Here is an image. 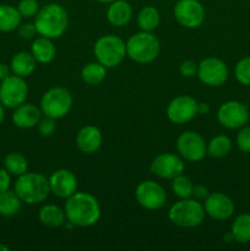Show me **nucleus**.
<instances>
[{
	"mask_svg": "<svg viewBox=\"0 0 250 251\" xmlns=\"http://www.w3.org/2000/svg\"><path fill=\"white\" fill-rule=\"evenodd\" d=\"M66 221L75 227H91L100 218V206L97 199L90 193H77L66 199Z\"/></svg>",
	"mask_w": 250,
	"mask_h": 251,
	"instance_id": "nucleus-1",
	"label": "nucleus"
},
{
	"mask_svg": "<svg viewBox=\"0 0 250 251\" xmlns=\"http://www.w3.org/2000/svg\"><path fill=\"white\" fill-rule=\"evenodd\" d=\"M69 25L66 10L59 4L44 5L34 16V26L39 36L55 39L65 33Z\"/></svg>",
	"mask_w": 250,
	"mask_h": 251,
	"instance_id": "nucleus-2",
	"label": "nucleus"
},
{
	"mask_svg": "<svg viewBox=\"0 0 250 251\" xmlns=\"http://www.w3.org/2000/svg\"><path fill=\"white\" fill-rule=\"evenodd\" d=\"M14 191L21 201L27 205H37L48 198L50 194L49 180L38 172H26L17 176Z\"/></svg>",
	"mask_w": 250,
	"mask_h": 251,
	"instance_id": "nucleus-3",
	"label": "nucleus"
},
{
	"mask_svg": "<svg viewBox=\"0 0 250 251\" xmlns=\"http://www.w3.org/2000/svg\"><path fill=\"white\" fill-rule=\"evenodd\" d=\"M161 51L159 39L152 32L140 31L126 42V56L137 64H149L156 60Z\"/></svg>",
	"mask_w": 250,
	"mask_h": 251,
	"instance_id": "nucleus-4",
	"label": "nucleus"
},
{
	"mask_svg": "<svg viewBox=\"0 0 250 251\" xmlns=\"http://www.w3.org/2000/svg\"><path fill=\"white\" fill-rule=\"evenodd\" d=\"M206 212L202 203L194 199H181L168 211V218L174 226L195 228L205 221Z\"/></svg>",
	"mask_w": 250,
	"mask_h": 251,
	"instance_id": "nucleus-5",
	"label": "nucleus"
},
{
	"mask_svg": "<svg viewBox=\"0 0 250 251\" xmlns=\"http://www.w3.org/2000/svg\"><path fill=\"white\" fill-rule=\"evenodd\" d=\"M93 54L96 60L107 69L115 68L120 65L126 56V43L120 37L105 34L96 41Z\"/></svg>",
	"mask_w": 250,
	"mask_h": 251,
	"instance_id": "nucleus-6",
	"label": "nucleus"
},
{
	"mask_svg": "<svg viewBox=\"0 0 250 251\" xmlns=\"http://www.w3.org/2000/svg\"><path fill=\"white\" fill-rule=\"evenodd\" d=\"M73 95L64 87H51L41 98L42 114L53 119L64 118L73 108Z\"/></svg>",
	"mask_w": 250,
	"mask_h": 251,
	"instance_id": "nucleus-7",
	"label": "nucleus"
},
{
	"mask_svg": "<svg viewBox=\"0 0 250 251\" xmlns=\"http://www.w3.org/2000/svg\"><path fill=\"white\" fill-rule=\"evenodd\" d=\"M196 76L203 85L210 87H220L228 80L229 70L227 64L220 58L208 56L198 64Z\"/></svg>",
	"mask_w": 250,
	"mask_h": 251,
	"instance_id": "nucleus-8",
	"label": "nucleus"
},
{
	"mask_svg": "<svg viewBox=\"0 0 250 251\" xmlns=\"http://www.w3.org/2000/svg\"><path fill=\"white\" fill-rule=\"evenodd\" d=\"M176 150L184 161L200 162L207 156V144L199 132L184 131L176 140Z\"/></svg>",
	"mask_w": 250,
	"mask_h": 251,
	"instance_id": "nucleus-9",
	"label": "nucleus"
},
{
	"mask_svg": "<svg viewBox=\"0 0 250 251\" xmlns=\"http://www.w3.org/2000/svg\"><path fill=\"white\" fill-rule=\"evenodd\" d=\"M28 96V85L24 77L10 75L0 83V102L5 108L15 109L25 103Z\"/></svg>",
	"mask_w": 250,
	"mask_h": 251,
	"instance_id": "nucleus-10",
	"label": "nucleus"
},
{
	"mask_svg": "<svg viewBox=\"0 0 250 251\" xmlns=\"http://www.w3.org/2000/svg\"><path fill=\"white\" fill-rule=\"evenodd\" d=\"M135 199L145 210L157 211L166 205L167 194L161 184L154 180H144L136 186Z\"/></svg>",
	"mask_w": 250,
	"mask_h": 251,
	"instance_id": "nucleus-11",
	"label": "nucleus"
},
{
	"mask_svg": "<svg viewBox=\"0 0 250 251\" xmlns=\"http://www.w3.org/2000/svg\"><path fill=\"white\" fill-rule=\"evenodd\" d=\"M174 17L185 28H198L206 17L205 9L198 0H178L174 6Z\"/></svg>",
	"mask_w": 250,
	"mask_h": 251,
	"instance_id": "nucleus-12",
	"label": "nucleus"
},
{
	"mask_svg": "<svg viewBox=\"0 0 250 251\" xmlns=\"http://www.w3.org/2000/svg\"><path fill=\"white\" fill-rule=\"evenodd\" d=\"M166 113L174 124H185L198 115V100L188 95L176 96L168 103Z\"/></svg>",
	"mask_w": 250,
	"mask_h": 251,
	"instance_id": "nucleus-13",
	"label": "nucleus"
},
{
	"mask_svg": "<svg viewBox=\"0 0 250 251\" xmlns=\"http://www.w3.org/2000/svg\"><path fill=\"white\" fill-rule=\"evenodd\" d=\"M217 120L225 129L237 130L247 124L249 120V112L242 102L228 100L218 108Z\"/></svg>",
	"mask_w": 250,
	"mask_h": 251,
	"instance_id": "nucleus-14",
	"label": "nucleus"
},
{
	"mask_svg": "<svg viewBox=\"0 0 250 251\" xmlns=\"http://www.w3.org/2000/svg\"><path fill=\"white\" fill-rule=\"evenodd\" d=\"M150 171L162 179L172 180L185 171L183 158L174 153H161L154 157L150 166Z\"/></svg>",
	"mask_w": 250,
	"mask_h": 251,
	"instance_id": "nucleus-15",
	"label": "nucleus"
},
{
	"mask_svg": "<svg viewBox=\"0 0 250 251\" xmlns=\"http://www.w3.org/2000/svg\"><path fill=\"white\" fill-rule=\"evenodd\" d=\"M205 212L208 217L216 221H225L234 213V202L225 194L216 191L210 194L203 202Z\"/></svg>",
	"mask_w": 250,
	"mask_h": 251,
	"instance_id": "nucleus-16",
	"label": "nucleus"
},
{
	"mask_svg": "<svg viewBox=\"0 0 250 251\" xmlns=\"http://www.w3.org/2000/svg\"><path fill=\"white\" fill-rule=\"evenodd\" d=\"M48 180L50 193L60 199L70 198L77 190V179L69 169H56L50 174Z\"/></svg>",
	"mask_w": 250,
	"mask_h": 251,
	"instance_id": "nucleus-17",
	"label": "nucleus"
},
{
	"mask_svg": "<svg viewBox=\"0 0 250 251\" xmlns=\"http://www.w3.org/2000/svg\"><path fill=\"white\" fill-rule=\"evenodd\" d=\"M42 118V110L31 103H22L12 113V123L20 129H31L37 126Z\"/></svg>",
	"mask_w": 250,
	"mask_h": 251,
	"instance_id": "nucleus-18",
	"label": "nucleus"
},
{
	"mask_svg": "<svg viewBox=\"0 0 250 251\" xmlns=\"http://www.w3.org/2000/svg\"><path fill=\"white\" fill-rule=\"evenodd\" d=\"M102 142V132L98 127L93 126V125L83 126L76 136V145H77L78 150L87 154L95 153L96 151H98Z\"/></svg>",
	"mask_w": 250,
	"mask_h": 251,
	"instance_id": "nucleus-19",
	"label": "nucleus"
},
{
	"mask_svg": "<svg viewBox=\"0 0 250 251\" xmlns=\"http://www.w3.org/2000/svg\"><path fill=\"white\" fill-rule=\"evenodd\" d=\"M132 17V7L125 0H115L107 9V20L115 27H123L130 22Z\"/></svg>",
	"mask_w": 250,
	"mask_h": 251,
	"instance_id": "nucleus-20",
	"label": "nucleus"
},
{
	"mask_svg": "<svg viewBox=\"0 0 250 251\" xmlns=\"http://www.w3.org/2000/svg\"><path fill=\"white\" fill-rule=\"evenodd\" d=\"M31 53L37 63L49 64L55 58L56 48L50 38L39 36L33 39V43L31 46Z\"/></svg>",
	"mask_w": 250,
	"mask_h": 251,
	"instance_id": "nucleus-21",
	"label": "nucleus"
},
{
	"mask_svg": "<svg viewBox=\"0 0 250 251\" xmlns=\"http://www.w3.org/2000/svg\"><path fill=\"white\" fill-rule=\"evenodd\" d=\"M36 59L33 58L32 53H27V51L16 53L10 61L11 73L24 78L33 74V71L36 70Z\"/></svg>",
	"mask_w": 250,
	"mask_h": 251,
	"instance_id": "nucleus-22",
	"label": "nucleus"
},
{
	"mask_svg": "<svg viewBox=\"0 0 250 251\" xmlns=\"http://www.w3.org/2000/svg\"><path fill=\"white\" fill-rule=\"evenodd\" d=\"M39 222L49 228H58L65 225V211L56 205H46L38 212Z\"/></svg>",
	"mask_w": 250,
	"mask_h": 251,
	"instance_id": "nucleus-23",
	"label": "nucleus"
},
{
	"mask_svg": "<svg viewBox=\"0 0 250 251\" xmlns=\"http://www.w3.org/2000/svg\"><path fill=\"white\" fill-rule=\"evenodd\" d=\"M21 15L17 7L11 5H0V32H12L19 28L21 24Z\"/></svg>",
	"mask_w": 250,
	"mask_h": 251,
	"instance_id": "nucleus-24",
	"label": "nucleus"
},
{
	"mask_svg": "<svg viewBox=\"0 0 250 251\" xmlns=\"http://www.w3.org/2000/svg\"><path fill=\"white\" fill-rule=\"evenodd\" d=\"M107 76V68L98 61L86 64L81 70V78L90 86H97L104 81Z\"/></svg>",
	"mask_w": 250,
	"mask_h": 251,
	"instance_id": "nucleus-25",
	"label": "nucleus"
},
{
	"mask_svg": "<svg viewBox=\"0 0 250 251\" xmlns=\"http://www.w3.org/2000/svg\"><path fill=\"white\" fill-rule=\"evenodd\" d=\"M161 22V15L154 6H145L137 14V26L141 31L153 32Z\"/></svg>",
	"mask_w": 250,
	"mask_h": 251,
	"instance_id": "nucleus-26",
	"label": "nucleus"
},
{
	"mask_svg": "<svg viewBox=\"0 0 250 251\" xmlns=\"http://www.w3.org/2000/svg\"><path fill=\"white\" fill-rule=\"evenodd\" d=\"M22 201L15 191L6 190L0 193V216L12 217L21 210Z\"/></svg>",
	"mask_w": 250,
	"mask_h": 251,
	"instance_id": "nucleus-27",
	"label": "nucleus"
},
{
	"mask_svg": "<svg viewBox=\"0 0 250 251\" xmlns=\"http://www.w3.org/2000/svg\"><path fill=\"white\" fill-rule=\"evenodd\" d=\"M232 233L234 242L245 244L250 242V213H242L237 216L232 225Z\"/></svg>",
	"mask_w": 250,
	"mask_h": 251,
	"instance_id": "nucleus-28",
	"label": "nucleus"
},
{
	"mask_svg": "<svg viewBox=\"0 0 250 251\" xmlns=\"http://www.w3.org/2000/svg\"><path fill=\"white\" fill-rule=\"evenodd\" d=\"M233 142L225 135H217L207 144V156L212 158H223L232 151Z\"/></svg>",
	"mask_w": 250,
	"mask_h": 251,
	"instance_id": "nucleus-29",
	"label": "nucleus"
},
{
	"mask_svg": "<svg viewBox=\"0 0 250 251\" xmlns=\"http://www.w3.org/2000/svg\"><path fill=\"white\" fill-rule=\"evenodd\" d=\"M4 167L12 176H21L28 169V162L19 152H11L4 159Z\"/></svg>",
	"mask_w": 250,
	"mask_h": 251,
	"instance_id": "nucleus-30",
	"label": "nucleus"
},
{
	"mask_svg": "<svg viewBox=\"0 0 250 251\" xmlns=\"http://www.w3.org/2000/svg\"><path fill=\"white\" fill-rule=\"evenodd\" d=\"M171 188L174 195L178 196L179 199H189L193 196L194 183L189 176H184V173L172 179Z\"/></svg>",
	"mask_w": 250,
	"mask_h": 251,
	"instance_id": "nucleus-31",
	"label": "nucleus"
},
{
	"mask_svg": "<svg viewBox=\"0 0 250 251\" xmlns=\"http://www.w3.org/2000/svg\"><path fill=\"white\" fill-rule=\"evenodd\" d=\"M234 76L239 83L250 86V56L240 59L234 68Z\"/></svg>",
	"mask_w": 250,
	"mask_h": 251,
	"instance_id": "nucleus-32",
	"label": "nucleus"
},
{
	"mask_svg": "<svg viewBox=\"0 0 250 251\" xmlns=\"http://www.w3.org/2000/svg\"><path fill=\"white\" fill-rule=\"evenodd\" d=\"M20 15L24 19H31L37 15L39 11V4L37 0H21L17 5Z\"/></svg>",
	"mask_w": 250,
	"mask_h": 251,
	"instance_id": "nucleus-33",
	"label": "nucleus"
},
{
	"mask_svg": "<svg viewBox=\"0 0 250 251\" xmlns=\"http://www.w3.org/2000/svg\"><path fill=\"white\" fill-rule=\"evenodd\" d=\"M37 127H38V132L41 134V136L43 137L51 136L56 130L55 119L44 115V118H41V120L38 122Z\"/></svg>",
	"mask_w": 250,
	"mask_h": 251,
	"instance_id": "nucleus-34",
	"label": "nucleus"
},
{
	"mask_svg": "<svg viewBox=\"0 0 250 251\" xmlns=\"http://www.w3.org/2000/svg\"><path fill=\"white\" fill-rule=\"evenodd\" d=\"M237 145L240 151L250 153V126L240 127L237 135Z\"/></svg>",
	"mask_w": 250,
	"mask_h": 251,
	"instance_id": "nucleus-35",
	"label": "nucleus"
},
{
	"mask_svg": "<svg viewBox=\"0 0 250 251\" xmlns=\"http://www.w3.org/2000/svg\"><path fill=\"white\" fill-rule=\"evenodd\" d=\"M17 32H19V36L21 37L22 39H33L36 38L37 29L34 24H31V22H25V24H20L19 28H17Z\"/></svg>",
	"mask_w": 250,
	"mask_h": 251,
	"instance_id": "nucleus-36",
	"label": "nucleus"
},
{
	"mask_svg": "<svg viewBox=\"0 0 250 251\" xmlns=\"http://www.w3.org/2000/svg\"><path fill=\"white\" fill-rule=\"evenodd\" d=\"M179 71L184 77H193L198 73V64L193 60H184L179 66Z\"/></svg>",
	"mask_w": 250,
	"mask_h": 251,
	"instance_id": "nucleus-37",
	"label": "nucleus"
},
{
	"mask_svg": "<svg viewBox=\"0 0 250 251\" xmlns=\"http://www.w3.org/2000/svg\"><path fill=\"white\" fill-rule=\"evenodd\" d=\"M11 185V174L5 168L0 169V193L9 190Z\"/></svg>",
	"mask_w": 250,
	"mask_h": 251,
	"instance_id": "nucleus-38",
	"label": "nucleus"
},
{
	"mask_svg": "<svg viewBox=\"0 0 250 251\" xmlns=\"http://www.w3.org/2000/svg\"><path fill=\"white\" fill-rule=\"evenodd\" d=\"M208 195H210V193H208V189L206 188L205 185H201V184H199V185H194L193 196L195 198V200L205 201Z\"/></svg>",
	"mask_w": 250,
	"mask_h": 251,
	"instance_id": "nucleus-39",
	"label": "nucleus"
},
{
	"mask_svg": "<svg viewBox=\"0 0 250 251\" xmlns=\"http://www.w3.org/2000/svg\"><path fill=\"white\" fill-rule=\"evenodd\" d=\"M11 75V69H10L9 65L1 63L0 64V81H2L4 78L9 77Z\"/></svg>",
	"mask_w": 250,
	"mask_h": 251,
	"instance_id": "nucleus-40",
	"label": "nucleus"
},
{
	"mask_svg": "<svg viewBox=\"0 0 250 251\" xmlns=\"http://www.w3.org/2000/svg\"><path fill=\"white\" fill-rule=\"evenodd\" d=\"M210 113V104L208 103H198V114L206 115Z\"/></svg>",
	"mask_w": 250,
	"mask_h": 251,
	"instance_id": "nucleus-41",
	"label": "nucleus"
},
{
	"mask_svg": "<svg viewBox=\"0 0 250 251\" xmlns=\"http://www.w3.org/2000/svg\"><path fill=\"white\" fill-rule=\"evenodd\" d=\"M4 105L1 104V102H0V124H1L2 122H4L5 119V109H4Z\"/></svg>",
	"mask_w": 250,
	"mask_h": 251,
	"instance_id": "nucleus-42",
	"label": "nucleus"
},
{
	"mask_svg": "<svg viewBox=\"0 0 250 251\" xmlns=\"http://www.w3.org/2000/svg\"><path fill=\"white\" fill-rule=\"evenodd\" d=\"M233 240H234V238H233L232 233H229V234H225V243H230V242H233Z\"/></svg>",
	"mask_w": 250,
	"mask_h": 251,
	"instance_id": "nucleus-43",
	"label": "nucleus"
},
{
	"mask_svg": "<svg viewBox=\"0 0 250 251\" xmlns=\"http://www.w3.org/2000/svg\"><path fill=\"white\" fill-rule=\"evenodd\" d=\"M0 251H10V248L7 245H4L0 243Z\"/></svg>",
	"mask_w": 250,
	"mask_h": 251,
	"instance_id": "nucleus-44",
	"label": "nucleus"
},
{
	"mask_svg": "<svg viewBox=\"0 0 250 251\" xmlns=\"http://www.w3.org/2000/svg\"><path fill=\"white\" fill-rule=\"evenodd\" d=\"M97 1L100 2V4H112L115 0H97Z\"/></svg>",
	"mask_w": 250,
	"mask_h": 251,
	"instance_id": "nucleus-45",
	"label": "nucleus"
},
{
	"mask_svg": "<svg viewBox=\"0 0 250 251\" xmlns=\"http://www.w3.org/2000/svg\"><path fill=\"white\" fill-rule=\"evenodd\" d=\"M248 122L250 123V110H249V120H248Z\"/></svg>",
	"mask_w": 250,
	"mask_h": 251,
	"instance_id": "nucleus-46",
	"label": "nucleus"
},
{
	"mask_svg": "<svg viewBox=\"0 0 250 251\" xmlns=\"http://www.w3.org/2000/svg\"><path fill=\"white\" fill-rule=\"evenodd\" d=\"M169 1H178V0H169Z\"/></svg>",
	"mask_w": 250,
	"mask_h": 251,
	"instance_id": "nucleus-47",
	"label": "nucleus"
}]
</instances>
